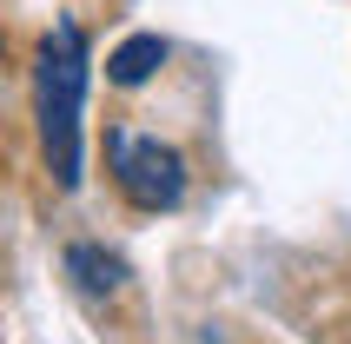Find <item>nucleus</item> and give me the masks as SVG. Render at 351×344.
<instances>
[{
  "mask_svg": "<svg viewBox=\"0 0 351 344\" xmlns=\"http://www.w3.org/2000/svg\"><path fill=\"white\" fill-rule=\"evenodd\" d=\"M80 113H86V34L80 20H53L34 53V126L60 192L80 186Z\"/></svg>",
  "mask_w": 351,
  "mask_h": 344,
  "instance_id": "nucleus-1",
  "label": "nucleus"
},
{
  "mask_svg": "<svg viewBox=\"0 0 351 344\" xmlns=\"http://www.w3.org/2000/svg\"><path fill=\"white\" fill-rule=\"evenodd\" d=\"M106 159H113V186L126 192L133 212H173L186 199V159L166 139H139V133H106Z\"/></svg>",
  "mask_w": 351,
  "mask_h": 344,
  "instance_id": "nucleus-2",
  "label": "nucleus"
},
{
  "mask_svg": "<svg viewBox=\"0 0 351 344\" xmlns=\"http://www.w3.org/2000/svg\"><path fill=\"white\" fill-rule=\"evenodd\" d=\"M66 278H73V291H80V298H93V305H113V298H126V285H133L126 258L106 251V245H93V238L66 245Z\"/></svg>",
  "mask_w": 351,
  "mask_h": 344,
  "instance_id": "nucleus-3",
  "label": "nucleus"
},
{
  "mask_svg": "<svg viewBox=\"0 0 351 344\" xmlns=\"http://www.w3.org/2000/svg\"><path fill=\"white\" fill-rule=\"evenodd\" d=\"M159 66H166V40L159 34H126L113 53H106V79H113V86H146Z\"/></svg>",
  "mask_w": 351,
  "mask_h": 344,
  "instance_id": "nucleus-4",
  "label": "nucleus"
}]
</instances>
